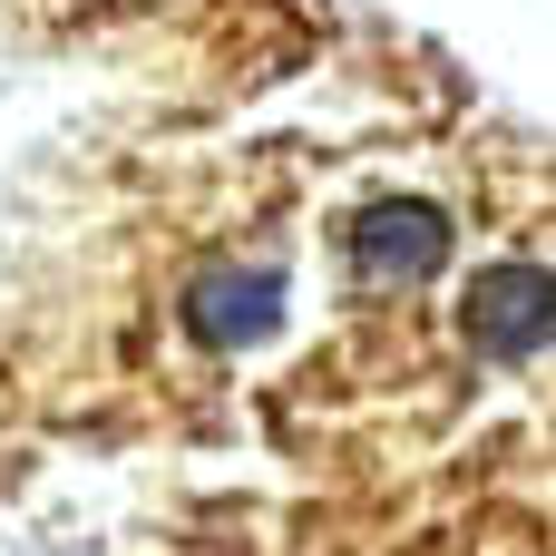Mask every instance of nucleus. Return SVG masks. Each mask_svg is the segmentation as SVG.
<instances>
[{"mask_svg":"<svg viewBox=\"0 0 556 556\" xmlns=\"http://www.w3.org/2000/svg\"><path fill=\"white\" fill-rule=\"evenodd\" d=\"M469 342H479V362H538L547 352V274L518 254V264H489L479 283H469Z\"/></svg>","mask_w":556,"mask_h":556,"instance_id":"obj_3","label":"nucleus"},{"mask_svg":"<svg viewBox=\"0 0 556 556\" xmlns=\"http://www.w3.org/2000/svg\"><path fill=\"white\" fill-rule=\"evenodd\" d=\"M176 323L195 352H244L283 323V274L274 264H205L186 293H176Z\"/></svg>","mask_w":556,"mask_h":556,"instance_id":"obj_2","label":"nucleus"},{"mask_svg":"<svg viewBox=\"0 0 556 556\" xmlns=\"http://www.w3.org/2000/svg\"><path fill=\"white\" fill-rule=\"evenodd\" d=\"M342 254H352V274H362L371 293H410V283H430V274L450 264V205H430V195H381V205L352 215Z\"/></svg>","mask_w":556,"mask_h":556,"instance_id":"obj_1","label":"nucleus"}]
</instances>
